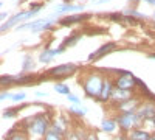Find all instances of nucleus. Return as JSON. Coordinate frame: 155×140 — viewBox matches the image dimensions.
Returning a JSON list of instances; mask_svg holds the SVG:
<instances>
[{
  "instance_id": "1",
  "label": "nucleus",
  "mask_w": 155,
  "mask_h": 140,
  "mask_svg": "<svg viewBox=\"0 0 155 140\" xmlns=\"http://www.w3.org/2000/svg\"><path fill=\"white\" fill-rule=\"evenodd\" d=\"M102 86H104V83L101 81V76H88V78L85 80L84 83V90L87 92L88 97H99L101 92H102Z\"/></svg>"
},
{
  "instance_id": "2",
  "label": "nucleus",
  "mask_w": 155,
  "mask_h": 140,
  "mask_svg": "<svg viewBox=\"0 0 155 140\" xmlns=\"http://www.w3.org/2000/svg\"><path fill=\"white\" fill-rule=\"evenodd\" d=\"M30 131H31L34 135H37V137L47 134V131H48V121H47L45 115H37V117L31 118Z\"/></svg>"
},
{
  "instance_id": "3",
  "label": "nucleus",
  "mask_w": 155,
  "mask_h": 140,
  "mask_svg": "<svg viewBox=\"0 0 155 140\" xmlns=\"http://www.w3.org/2000/svg\"><path fill=\"white\" fill-rule=\"evenodd\" d=\"M34 14H37V11H34V9H30V11H22V12H17L16 16H12L6 23H3L2 25V31H6L8 28H11V27H14L16 23H19V22H22V20H27V19H30V17H33Z\"/></svg>"
},
{
  "instance_id": "4",
  "label": "nucleus",
  "mask_w": 155,
  "mask_h": 140,
  "mask_svg": "<svg viewBox=\"0 0 155 140\" xmlns=\"http://www.w3.org/2000/svg\"><path fill=\"white\" fill-rule=\"evenodd\" d=\"M53 23V19H42V20H36V22H30L17 27V30H30V31H44L48 30Z\"/></svg>"
},
{
  "instance_id": "5",
  "label": "nucleus",
  "mask_w": 155,
  "mask_h": 140,
  "mask_svg": "<svg viewBox=\"0 0 155 140\" xmlns=\"http://www.w3.org/2000/svg\"><path fill=\"white\" fill-rule=\"evenodd\" d=\"M138 121H140V118H138V115H135L134 112H124V115L118 117V125L124 131H130Z\"/></svg>"
},
{
  "instance_id": "6",
  "label": "nucleus",
  "mask_w": 155,
  "mask_h": 140,
  "mask_svg": "<svg viewBox=\"0 0 155 140\" xmlns=\"http://www.w3.org/2000/svg\"><path fill=\"white\" fill-rule=\"evenodd\" d=\"M135 84H137V78L129 72H121V76L116 80V86L120 89H126V90H130Z\"/></svg>"
},
{
  "instance_id": "7",
  "label": "nucleus",
  "mask_w": 155,
  "mask_h": 140,
  "mask_svg": "<svg viewBox=\"0 0 155 140\" xmlns=\"http://www.w3.org/2000/svg\"><path fill=\"white\" fill-rule=\"evenodd\" d=\"M113 50H116V44L115 42H106L104 45H101L95 53H92V55L88 56V61H96V59H99L102 56L109 55L110 52H113Z\"/></svg>"
},
{
  "instance_id": "8",
  "label": "nucleus",
  "mask_w": 155,
  "mask_h": 140,
  "mask_svg": "<svg viewBox=\"0 0 155 140\" xmlns=\"http://www.w3.org/2000/svg\"><path fill=\"white\" fill-rule=\"evenodd\" d=\"M76 66L74 64H61V66H58V67H54V69H50V75H53V76H68V75H71V73H74L76 72Z\"/></svg>"
},
{
  "instance_id": "9",
  "label": "nucleus",
  "mask_w": 155,
  "mask_h": 140,
  "mask_svg": "<svg viewBox=\"0 0 155 140\" xmlns=\"http://www.w3.org/2000/svg\"><path fill=\"white\" fill-rule=\"evenodd\" d=\"M64 50H65V47H59V48H53V50H50V48H47V50H44V52L39 55V61L41 62H44V64H48V62H51L53 61V58L54 56H58V55H61Z\"/></svg>"
},
{
  "instance_id": "10",
  "label": "nucleus",
  "mask_w": 155,
  "mask_h": 140,
  "mask_svg": "<svg viewBox=\"0 0 155 140\" xmlns=\"http://www.w3.org/2000/svg\"><path fill=\"white\" fill-rule=\"evenodd\" d=\"M138 118L140 120H149L155 115V104H144L143 108H140L138 111Z\"/></svg>"
},
{
  "instance_id": "11",
  "label": "nucleus",
  "mask_w": 155,
  "mask_h": 140,
  "mask_svg": "<svg viewBox=\"0 0 155 140\" xmlns=\"http://www.w3.org/2000/svg\"><path fill=\"white\" fill-rule=\"evenodd\" d=\"M84 6L82 5H70V3H62L59 6H54V12L56 14H62V12H70V11H82Z\"/></svg>"
},
{
  "instance_id": "12",
  "label": "nucleus",
  "mask_w": 155,
  "mask_h": 140,
  "mask_svg": "<svg viewBox=\"0 0 155 140\" xmlns=\"http://www.w3.org/2000/svg\"><path fill=\"white\" fill-rule=\"evenodd\" d=\"M112 98L115 100V101H126V100H129L130 98V92H127L126 89H116V90H113L112 92Z\"/></svg>"
},
{
  "instance_id": "13",
  "label": "nucleus",
  "mask_w": 155,
  "mask_h": 140,
  "mask_svg": "<svg viewBox=\"0 0 155 140\" xmlns=\"http://www.w3.org/2000/svg\"><path fill=\"white\" fill-rule=\"evenodd\" d=\"M90 16L88 14H81V16H68V17H64L61 20L62 25H73V23H78V22H82L85 19H88Z\"/></svg>"
},
{
  "instance_id": "14",
  "label": "nucleus",
  "mask_w": 155,
  "mask_h": 140,
  "mask_svg": "<svg viewBox=\"0 0 155 140\" xmlns=\"http://www.w3.org/2000/svg\"><path fill=\"white\" fill-rule=\"evenodd\" d=\"M137 103L138 101L137 100H126V101H121V104L118 106L121 111H124V112H134L135 109H137Z\"/></svg>"
},
{
  "instance_id": "15",
  "label": "nucleus",
  "mask_w": 155,
  "mask_h": 140,
  "mask_svg": "<svg viewBox=\"0 0 155 140\" xmlns=\"http://www.w3.org/2000/svg\"><path fill=\"white\" fill-rule=\"evenodd\" d=\"M112 84H110V81H104V86H102V92H101V95H99V98L102 100V101H107L110 97H112Z\"/></svg>"
},
{
  "instance_id": "16",
  "label": "nucleus",
  "mask_w": 155,
  "mask_h": 140,
  "mask_svg": "<svg viewBox=\"0 0 155 140\" xmlns=\"http://www.w3.org/2000/svg\"><path fill=\"white\" fill-rule=\"evenodd\" d=\"M130 138L132 140H150V135L143 129H135V131H132Z\"/></svg>"
},
{
  "instance_id": "17",
  "label": "nucleus",
  "mask_w": 155,
  "mask_h": 140,
  "mask_svg": "<svg viewBox=\"0 0 155 140\" xmlns=\"http://www.w3.org/2000/svg\"><path fill=\"white\" fill-rule=\"evenodd\" d=\"M115 126H116V123L113 120H102L101 128H102V131H106V132H113Z\"/></svg>"
},
{
  "instance_id": "18",
  "label": "nucleus",
  "mask_w": 155,
  "mask_h": 140,
  "mask_svg": "<svg viewBox=\"0 0 155 140\" xmlns=\"http://www.w3.org/2000/svg\"><path fill=\"white\" fill-rule=\"evenodd\" d=\"M79 34H71V36H68V37H65V41H64V45L62 47H71V45H74L78 41H79Z\"/></svg>"
},
{
  "instance_id": "19",
  "label": "nucleus",
  "mask_w": 155,
  "mask_h": 140,
  "mask_svg": "<svg viewBox=\"0 0 155 140\" xmlns=\"http://www.w3.org/2000/svg\"><path fill=\"white\" fill-rule=\"evenodd\" d=\"M54 90L59 92V94H62V95H68V94H70V87L59 83V84H54Z\"/></svg>"
},
{
  "instance_id": "20",
  "label": "nucleus",
  "mask_w": 155,
  "mask_h": 140,
  "mask_svg": "<svg viewBox=\"0 0 155 140\" xmlns=\"http://www.w3.org/2000/svg\"><path fill=\"white\" fill-rule=\"evenodd\" d=\"M33 66H34L33 58H31L30 55H27V56L23 58V64H22V69H23V70H30V69H33Z\"/></svg>"
},
{
  "instance_id": "21",
  "label": "nucleus",
  "mask_w": 155,
  "mask_h": 140,
  "mask_svg": "<svg viewBox=\"0 0 155 140\" xmlns=\"http://www.w3.org/2000/svg\"><path fill=\"white\" fill-rule=\"evenodd\" d=\"M70 111H71V112H74V114H78L79 117H84V115H85V112H87L84 108H79V106H76V104L70 106Z\"/></svg>"
},
{
  "instance_id": "22",
  "label": "nucleus",
  "mask_w": 155,
  "mask_h": 140,
  "mask_svg": "<svg viewBox=\"0 0 155 140\" xmlns=\"http://www.w3.org/2000/svg\"><path fill=\"white\" fill-rule=\"evenodd\" d=\"M8 140H28V138H27V135H25L23 132H16V134L9 135Z\"/></svg>"
},
{
  "instance_id": "23",
  "label": "nucleus",
  "mask_w": 155,
  "mask_h": 140,
  "mask_svg": "<svg viewBox=\"0 0 155 140\" xmlns=\"http://www.w3.org/2000/svg\"><path fill=\"white\" fill-rule=\"evenodd\" d=\"M45 140H62V138H61L59 134H56L54 131H50V132L45 135Z\"/></svg>"
},
{
  "instance_id": "24",
  "label": "nucleus",
  "mask_w": 155,
  "mask_h": 140,
  "mask_svg": "<svg viewBox=\"0 0 155 140\" xmlns=\"http://www.w3.org/2000/svg\"><path fill=\"white\" fill-rule=\"evenodd\" d=\"M16 114H17L16 109H6V111L3 112V117H14Z\"/></svg>"
},
{
  "instance_id": "25",
  "label": "nucleus",
  "mask_w": 155,
  "mask_h": 140,
  "mask_svg": "<svg viewBox=\"0 0 155 140\" xmlns=\"http://www.w3.org/2000/svg\"><path fill=\"white\" fill-rule=\"evenodd\" d=\"M25 98V94H16V95H12L11 100H14V101H19V100H23Z\"/></svg>"
},
{
  "instance_id": "26",
  "label": "nucleus",
  "mask_w": 155,
  "mask_h": 140,
  "mask_svg": "<svg viewBox=\"0 0 155 140\" xmlns=\"http://www.w3.org/2000/svg\"><path fill=\"white\" fill-rule=\"evenodd\" d=\"M51 131H54L56 134H62V132H64V131H62V128H61L59 125H53V129H51Z\"/></svg>"
},
{
  "instance_id": "27",
  "label": "nucleus",
  "mask_w": 155,
  "mask_h": 140,
  "mask_svg": "<svg viewBox=\"0 0 155 140\" xmlns=\"http://www.w3.org/2000/svg\"><path fill=\"white\" fill-rule=\"evenodd\" d=\"M67 97H68V100L71 101V103H79V98H78V97H74V95H70V94H68Z\"/></svg>"
},
{
  "instance_id": "28",
  "label": "nucleus",
  "mask_w": 155,
  "mask_h": 140,
  "mask_svg": "<svg viewBox=\"0 0 155 140\" xmlns=\"http://www.w3.org/2000/svg\"><path fill=\"white\" fill-rule=\"evenodd\" d=\"M79 138H81L79 134H70L68 135V140H79Z\"/></svg>"
},
{
  "instance_id": "29",
  "label": "nucleus",
  "mask_w": 155,
  "mask_h": 140,
  "mask_svg": "<svg viewBox=\"0 0 155 140\" xmlns=\"http://www.w3.org/2000/svg\"><path fill=\"white\" fill-rule=\"evenodd\" d=\"M6 98H12V95H9V94H2V100H6Z\"/></svg>"
},
{
  "instance_id": "30",
  "label": "nucleus",
  "mask_w": 155,
  "mask_h": 140,
  "mask_svg": "<svg viewBox=\"0 0 155 140\" xmlns=\"http://www.w3.org/2000/svg\"><path fill=\"white\" fill-rule=\"evenodd\" d=\"M109 0H92V3H106Z\"/></svg>"
},
{
  "instance_id": "31",
  "label": "nucleus",
  "mask_w": 155,
  "mask_h": 140,
  "mask_svg": "<svg viewBox=\"0 0 155 140\" xmlns=\"http://www.w3.org/2000/svg\"><path fill=\"white\" fill-rule=\"evenodd\" d=\"M87 140H98V138H96V135H88Z\"/></svg>"
},
{
  "instance_id": "32",
  "label": "nucleus",
  "mask_w": 155,
  "mask_h": 140,
  "mask_svg": "<svg viewBox=\"0 0 155 140\" xmlns=\"http://www.w3.org/2000/svg\"><path fill=\"white\" fill-rule=\"evenodd\" d=\"M36 95H37V97H45V95H47V94H45V92H37V94H36Z\"/></svg>"
},
{
  "instance_id": "33",
  "label": "nucleus",
  "mask_w": 155,
  "mask_h": 140,
  "mask_svg": "<svg viewBox=\"0 0 155 140\" xmlns=\"http://www.w3.org/2000/svg\"><path fill=\"white\" fill-rule=\"evenodd\" d=\"M144 2H147V3H150V5H155V0H144Z\"/></svg>"
},
{
  "instance_id": "34",
  "label": "nucleus",
  "mask_w": 155,
  "mask_h": 140,
  "mask_svg": "<svg viewBox=\"0 0 155 140\" xmlns=\"http://www.w3.org/2000/svg\"><path fill=\"white\" fill-rule=\"evenodd\" d=\"M152 125H153V126H155V115H153V117H152Z\"/></svg>"
},
{
  "instance_id": "35",
  "label": "nucleus",
  "mask_w": 155,
  "mask_h": 140,
  "mask_svg": "<svg viewBox=\"0 0 155 140\" xmlns=\"http://www.w3.org/2000/svg\"><path fill=\"white\" fill-rule=\"evenodd\" d=\"M132 2H140V0H132Z\"/></svg>"
},
{
  "instance_id": "36",
  "label": "nucleus",
  "mask_w": 155,
  "mask_h": 140,
  "mask_svg": "<svg viewBox=\"0 0 155 140\" xmlns=\"http://www.w3.org/2000/svg\"><path fill=\"white\" fill-rule=\"evenodd\" d=\"M14 2H20V0H14Z\"/></svg>"
},
{
  "instance_id": "37",
  "label": "nucleus",
  "mask_w": 155,
  "mask_h": 140,
  "mask_svg": "<svg viewBox=\"0 0 155 140\" xmlns=\"http://www.w3.org/2000/svg\"><path fill=\"white\" fill-rule=\"evenodd\" d=\"M150 140H155V137H153V138H150Z\"/></svg>"
},
{
  "instance_id": "38",
  "label": "nucleus",
  "mask_w": 155,
  "mask_h": 140,
  "mask_svg": "<svg viewBox=\"0 0 155 140\" xmlns=\"http://www.w3.org/2000/svg\"><path fill=\"white\" fill-rule=\"evenodd\" d=\"M153 17H155V12H153Z\"/></svg>"
},
{
  "instance_id": "39",
  "label": "nucleus",
  "mask_w": 155,
  "mask_h": 140,
  "mask_svg": "<svg viewBox=\"0 0 155 140\" xmlns=\"http://www.w3.org/2000/svg\"><path fill=\"white\" fill-rule=\"evenodd\" d=\"M129 140H130V138H129Z\"/></svg>"
}]
</instances>
